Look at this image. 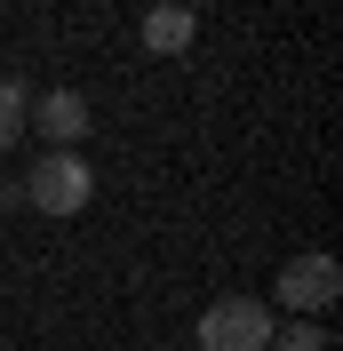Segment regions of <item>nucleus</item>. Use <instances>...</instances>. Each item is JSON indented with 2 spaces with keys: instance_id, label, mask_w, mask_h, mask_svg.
<instances>
[{
  "instance_id": "f257e3e1",
  "label": "nucleus",
  "mask_w": 343,
  "mask_h": 351,
  "mask_svg": "<svg viewBox=\"0 0 343 351\" xmlns=\"http://www.w3.org/2000/svg\"><path fill=\"white\" fill-rule=\"evenodd\" d=\"M16 192L32 199L40 216H80L88 199H96V168H88L80 152H40V160H32V176H24Z\"/></svg>"
},
{
  "instance_id": "f03ea898",
  "label": "nucleus",
  "mask_w": 343,
  "mask_h": 351,
  "mask_svg": "<svg viewBox=\"0 0 343 351\" xmlns=\"http://www.w3.org/2000/svg\"><path fill=\"white\" fill-rule=\"evenodd\" d=\"M200 351H272V304H256V295H215L200 311Z\"/></svg>"
},
{
  "instance_id": "7ed1b4c3",
  "label": "nucleus",
  "mask_w": 343,
  "mask_h": 351,
  "mask_svg": "<svg viewBox=\"0 0 343 351\" xmlns=\"http://www.w3.org/2000/svg\"><path fill=\"white\" fill-rule=\"evenodd\" d=\"M335 287H343V263L327 256V247H303V256L279 263V304H287V319H303V311L335 304Z\"/></svg>"
},
{
  "instance_id": "20e7f679",
  "label": "nucleus",
  "mask_w": 343,
  "mask_h": 351,
  "mask_svg": "<svg viewBox=\"0 0 343 351\" xmlns=\"http://www.w3.org/2000/svg\"><path fill=\"white\" fill-rule=\"evenodd\" d=\"M24 128H40V144H48V152H80V144H88V128H96V112H88V96H80V88H48L40 104L24 112Z\"/></svg>"
},
{
  "instance_id": "39448f33",
  "label": "nucleus",
  "mask_w": 343,
  "mask_h": 351,
  "mask_svg": "<svg viewBox=\"0 0 343 351\" xmlns=\"http://www.w3.org/2000/svg\"><path fill=\"white\" fill-rule=\"evenodd\" d=\"M192 32H200L192 8H176V0H160V8L144 16V48H152V56H184V48H192Z\"/></svg>"
},
{
  "instance_id": "423d86ee",
  "label": "nucleus",
  "mask_w": 343,
  "mask_h": 351,
  "mask_svg": "<svg viewBox=\"0 0 343 351\" xmlns=\"http://www.w3.org/2000/svg\"><path fill=\"white\" fill-rule=\"evenodd\" d=\"M24 112H32V80H0V152H16L24 144Z\"/></svg>"
},
{
  "instance_id": "0eeeda50",
  "label": "nucleus",
  "mask_w": 343,
  "mask_h": 351,
  "mask_svg": "<svg viewBox=\"0 0 343 351\" xmlns=\"http://www.w3.org/2000/svg\"><path fill=\"white\" fill-rule=\"evenodd\" d=\"M272 351H335V335L311 319H287V328H272Z\"/></svg>"
},
{
  "instance_id": "6e6552de",
  "label": "nucleus",
  "mask_w": 343,
  "mask_h": 351,
  "mask_svg": "<svg viewBox=\"0 0 343 351\" xmlns=\"http://www.w3.org/2000/svg\"><path fill=\"white\" fill-rule=\"evenodd\" d=\"M176 8H200V0H176Z\"/></svg>"
},
{
  "instance_id": "1a4fd4ad",
  "label": "nucleus",
  "mask_w": 343,
  "mask_h": 351,
  "mask_svg": "<svg viewBox=\"0 0 343 351\" xmlns=\"http://www.w3.org/2000/svg\"><path fill=\"white\" fill-rule=\"evenodd\" d=\"M0 351H8V343H0Z\"/></svg>"
}]
</instances>
